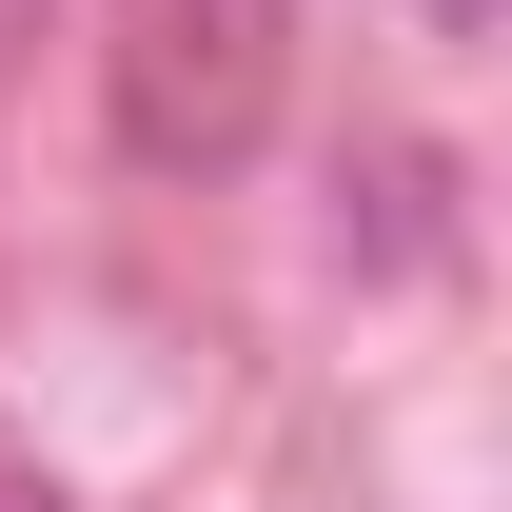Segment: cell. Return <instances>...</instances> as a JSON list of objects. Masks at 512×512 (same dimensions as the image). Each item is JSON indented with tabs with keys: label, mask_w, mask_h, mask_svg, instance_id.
<instances>
[{
	"label": "cell",
	"mask_w": 512,
	"mask_h": 512,
	"mask_svg": "<svg viewBox=\"0 0 512 512\" xmlns=\"http://www.w3.org/2000/svg\"><path fill=\"white\" fill-rule=\"evenodd\" d=\"M276 79H296V0H119V40H99L138 178H237L276 138Z\"/></svg>",
	"instance_id": "obj_1"
},
{
	"label": "cell",
	"mask_w": 512,
	"mask_h": 512,
	"mask_svg": "<svg viewBox=\"0 0 512 512\" xmlns=\"http://www.w3.org/2000/svg\"><path fill=\"white\" fill-rule=\"evenodd\" d=\"M0 512H60V493H40V473H0Z\"/></svg>",
	"instance_id": "obj_3"
},
{
	"label": "cell",
	"mask_w": 512,
	"mask_h": 512,
	"mask_svg": "<svg viewBox=\"0 0 512 512\" xmlns=\"http://www.w3.org/2000/svg\"><path fill=\"white\" fill-rule=\"evenodd\" d=\"M434 20H453V40H493V20H512V0H434Z\"/></svg>",
	"instance_id": "obj_2"
}]
</instances>
